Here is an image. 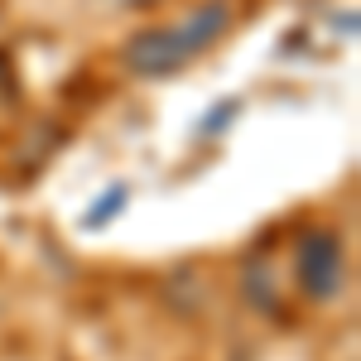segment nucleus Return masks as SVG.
I'll list each match as a JSON object with an SVG mask.
<instances>
[{
    "label": "nucleus",
    "mask_w": 361,
    "mask_h": 361,
    "mask_svg": "<svg viewBox=\"0 0 361 361\" xmlns=\"http://www.w3.org/2000/svg\"><path fill=\"white\" fill-rule=\"evenodd\" d=\"M226 5H202L188 25H173L164 34H145L130 44V63H135V73H173L183 58H193L197 49H207L217 34L226 29Z\"/></svg>",
    "instance_id": "obj_1"
}]
</instances>
